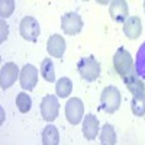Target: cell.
Wrapping results in <instances>:
<instances>
[{
	"label": "cell",
	"instance_id": "obj_1",
	"mask_svg": "<svg viewBox=\"0 0 145 145\" xmlns=\"http://www.w3.org/2000/svg\"><path fill=\"white\" fill-rule=\"evenodd\" d=\"M113 68L122 80L137 74V70L134 67V58H132L131 52L126 51L125 48H119V50L115 52V55H113Z\"/></svg>",
	"mask_w": 145,
	"mask_h": 145
},
{
	"label": "cell",
	"instance_id": "obj_2",
	"mask_svg": "<svg viewBox=\"0 0 145 145\" xmlns=\"http://www.w3.org/2000/svg\"><path fill=\"white\" fill-rule=\"evenodd\" d=\"M120 103H122V96H120V91L118 87L107 86L103 89V91L100 94V109L112 115L120 107Z\"/></svg>",
	"mask_w": 145,
	"mask_h": 145
},
{
	"label": "cell",
	"instance_id": "obj_3",
	"mask_svg": "<svg viewBox=\"0 0 145 145\" xmlns=\"http://www.w3.org/2000/svg\"><path fill=\"white\" fill-rule=\"evenodd\" d=\"M77 71L83 80L91 83L96 81L100 76V64L93 55L83 57L77 63Z\"/></svg>",
	"mask_w": 145,
	"mask_h": 145
},
{
	"label": "cell",
	"instance_id": "obj_4",
	"mask_svg": "<svg viewBox=\"0 0 145 145\" xmlns=\"http://www.w3.org/2000/svg\"><path fill=\"white\" fill-rule=\"evenodd\" d=\"M19 32L22 35V38L29 42H36L41 35V26L38 20L33 16H25L20 20L19 25Z\"/></svg>",
	"mask_w": 145,
	"mask_h": 145
},
{
	"label": "cell",
	"instance_id": "obj_5",
	"mask_svg": "<svg viewBox=\"0 0 145 145\" xmlns=\"http://www.w3.org/2000/svg\"><path fill=\"white\" fill-rule=\"evenodd\" d=\"M61 29L65 35L74 36L78 35L83 29V19L76 12H67L61 16Z\"/></svg>",
	"mask_w": 145,
	"mask_h": 145
},
{
	"label": "cell",
	"instance_id": "obj_6",
	"mask_svg": "<svg viewBox=\"0 0 145 145\" xmlns=\"http://www.w3.org/2000/svg\"><path fill=\"white\" fill-rule=\"evenodd\" d=\"M84 118V105L78 97H71L65 103V119L71 125H78Z\"/></svg>",
	"mask_w": 145,
	"mask_h": 145
},
{
	"label": "cell",
	"instance_id": "obj_7",
	"mask_svg": "<svg viewBox=\"0 0 145 145\" xmlns=\"http://www.w3.org/2000/svg\"><path fill=\"white\" fill-rule=\"evenodd\" d=\"M41 116L46 120V122H54L58 118V112H59V103L57 96L54 94H46L41 102Z\"/></svg>",
	"mask_w": 145,
	"mask_h": 145
},
{
	"label": "cell",
	"instance_id": "obj_8",
	"mask_svg": "<svg viewBox=\"0 0 145 145\" xmlns=\"http://www.w3.org/2000/svg\"><path fill=\"white\" fill-rule=\"evenodd\" d=\"M19 83L23 90H29V91L33 90L36 83H38V70H36V67L32 64L23 65L19 74Z\"/></svg>",
	"mask_w": 145,
	"mask_h": 145
},
{
	"label": "cell",
	"instance_id": "obj_9",
	"mask_svg": "<svg viewBox=\"0 0 145 145\" xmlns=\"http://www.w3.org/2000/svg\"><path fill=\"white\" fill-rule=\"evenodd\" d=\"M20 74V71L15 63H6L2 70H0V86L3 90L12 87L18 80V76Z\"/></svg>",
	"mask_w": 145,
	"mask_h": 145
},
{
	"label": "cell",
	"instance_id": "obj_10",
	"mask_svg": "<svg viewBox=\"0 0 145 145\" xmlns=\"http://www.w3.org/2000/svg\"><path fill=\"white\" fill-rule=\"evenodd\" d=\"M109 15L115 22L123 23L129 18V7L126 0H112L110 7H109Z\"/></svg>",
	"mask_w": 145,
	"mask_h": 145
},
{
	"label": "cell",
	"instance_id": "obj_11",
	"mask_svg": "<svg viewBox=\"0 0 145 145\" xmlns=\"http://www.w3.org/2000/svg\"><path fill=\"white\" fill-rule=\"evenodd\" d=\"M123 33L128 39L135 41L142 33V22L138 16H129L123 22Z\"/></svg>",
	"mask_w": 145,
	"mask_h": 145
},
{
	"label": "cell",
	"instance_id": "obj_12",
	"mask_svg": "<svg viewBox=\"0 0 145 145\" xmlns=\"http://www.w3.org/2000/svg\"><path fill=\"white\" fill-rule=\"evenodd\" d=\"M46 51L52 58H63L65 52V41L61 35L54 33L46 42Z\"/></svg>",
	"mask_w": 145,
	"mask_h": 145
},
{
	"label": "cell",
	"instance_id": "obj_13",
	"mask_svg": "<svg viewBox=\"0 0 145 145\" xmlns=\"http://www.w3.org/2000/svg\"><path fill=\"white\" fill-rule=\"evenodd\" d=\"M99 119L97 116H94L93 113H89L87 116L83 118V135L86 139L93 141L96 137L99 135Z\"/></svg>",
	"mask_w": 145,
	"mask_h": 145
},
{
	"label": "cell",
	"instance_id": "obj_14",
	"mask_svg": "<svg viewBox=\"0 0 145 145\" xmlns=\"http://www.w3.org/2000/svg\"><path fill=\"white\" fill-rule=\"evenodd\" d=\"M122 81L125 83V86L128 87V90L132 93V96H137V94H141V93L145 91V84H144V81L141 80V77L138 74L126 77Z\"/></svg>",
	"mask_w": 145,
	"mask_h": 145
},
{
	"label": "cell",
	"instance_id": "obj_15",
	"mask_svg": "<svg viewBox=\"0 0 145 145\" xmlns=\"http://www.w3.org/2000/svg\"><path fill=\"white\" fill-rule=\"evenodd\" d=\"M42 144L44 145H58L59 144V134L57 126L48 123L42 131Z\"/></svg>",
	"mask_w": 145,
	"mask_h": 145
},
{
	"label": "cell",
	"instance_id": "obj_16",
	"mask_svg": "<svg viewBox=\"0 0 145 145\" xmlns=\"http://www.w3.org/2000/svg\"><path fill=\"white\" fill-rule=\"evenodd\" d=\"M72 91V81L68 78V77H63V78H59L55 84V93L58 97H61V99H65L68 97V96L71 94Z\"/></svg>",
	"mask_w": 145,
	"mask_h": 145
},
{
	"label": "cell",
	"instance_id": "obj_17",
	"mask_svg": "<svg viewBox=\"0 0 145 145\" xmlns=\"http://www.w3.org/2000/svg\"><path fill=\"white\" fill-rule=\"evenodd\" d=\"M100 144L103 145H115L116 144V132L110 123H105L100 129Z\"/></svg>",
	"mask_w": 145,
	"mask_h": 145
},
{
	"label": "cell",
	"instance_id": "obj_18",
	"mask_svg": "<svg viewBox=\"0 0 145 145\" xmlns=\"http://www.w3.org/2000/svg\"><path fill=\"white\" fill-rule=\"evenodd\" d=\"M131 110H132V113H134V116H138V118L145 116V94L144 93L137 94V96L132 97Z\"/></svg>",
	"mask_w": 145,
	"mask_h": 145
},
{
	"label": "cell",
	"instance_id": "obj_19",
	"mask_svg": "<svg viewBox=\"0 0 145 145\" xmlns=\"http://www.w3.org/2000/svg\"><path fill=\"white\" fill-rule=\"evenodd\" d=\"M41 76L48 83L55 81V71H54V64L51 58H45L41 63Z\"/></svg>",
	"mask_w": 145,
	"mask_h": 145
},
{
	"label": "cell",
	"instance_id": "obj_20",
	"mask_svg": "<svg viewBox=\"0 0 145 145\" xmlns=\"http://www.w3.org/2000/svg\"><path fill=\"white\" fill-rule=\"evenodd\" d=\"M135 70L141 78H145V42L139 46L135 57Z\"/></svg>",
	"mask_w": 145,
	"mask_h": 145
},
{
	"label": "cell",
	"instance_id": "obj_21",
	"mask_svg": "<svg viewBox=\"0 0 145 145\" xmlns=\"http://www.w3.org/2000/svg\"><path fill=\"white\" fill-rule=\"evenodd\" d=\"M16 105H18L19 112L28 113L32 107V99L29 97L28 93H19L18 97H16Z\"/></svg>",
	"mask_w": 145,
	"mask_h": 145
},
{
	"label": "cell",
	"instance_id": "obj_22",
	"mask_svg": "<svg viewBox=\"0 0 145 145\" xmlns=\"http://www.w3.org/2000/svg\"><path fill=\"white\" fill-rule=\"evenodd\" d=\"M15 12V0H0V16L6 19Z\"/></svg>",
	"mask_w": 145,
	"mask_h": 145
},
{
	"label": "cell",
	"instance_id": "obj_23",
	"mask_svg": "<svg viewBox=\"0 0 145 145\" xmlns=\"http://www.w3.org/2000/svg\"><path fill=\"white\" fill-rule=\"evenodd\" d=\"M0 26H2V38H0V41H2V42H5V39L7 38V32H9V28H7V25H6V22H5V20H2V22H0Z\"/></svg>",
	"mask_w": 145,
	"mask_h": 145
},
{
	"label": "cell",
	"instance_id": "obj_24",
	"mask_svg": "<svg viewBox=\"0 0 145 145\" xmlns=\"http://www.w3.org/2000/svg\"><path fill=\"white\" fill-rule=\"evenodd\" d=\"M96 2H97L99 5H102V6H105V5H109L112 0H96Z\"/></svg>",
	"mask_w": 145,
	"mask_h": 145
},
{
	"label": "cell",
	"instance_id": "obj_25",
	"mask_svg": "<svg viewBox=\"0 0 145 145\" xmlns=\"http://www.w3.org/2000/svg\"><path fill=\"white\" fill-rule=\"evenodd\" d=\"M144 10H145V0H144Z\"/></svg>",
	"mask_w": 145,
	"mask_h": 145
},
{
	"label": "cell",
	"instance_id": "obj_26",
	"mask_svg": "<svg viewBox=\"0 0 145 145\" xmlns=\"http://www.w3.org/2000/svg\"><path fill=\"white\" fill-rule=\"evenodd\" d=\"M83 2H87V0H83Z\"/></svg>",
	"mask_w": 145,
	"mask_h": 145
}]
</instances>
